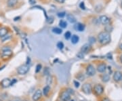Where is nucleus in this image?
Segmentation results:
<instances>
[{"label": "nucleus", "mask_w": 122, "mask_h": 101, "mask_svg": "<svg viewBox=\"0 0 122 101\" xmlns=\"http://www.w3.org/2000/svg\"><path fill=\"white\" fill-rule=\"evenodd\" d=\"M113 80L116 82H119L122 80V73L121 71H115L113 74Z\"/></svg>", "instance_id": "10"}, {"label": "nucleus", "mask_w": 122, "mask_h": 101, "mask_svg": "<svg viewBox=\"0 0 122 101\" xmlns=\"http://www.w3.org/2000/svg\"><path fill=\"white\" fill-rule=\"evenodd\" d=\"M96 69L94 68L93 65L90 64L87 66L86 67V74L88 76H90V77H92L94 75H96Z\"/></svg>", "instance_id": "4"}, {"label": "nucleus", "mask_w": 122, "mask_h": 101, "mask_svg": "<svg viewBox=\"0 0 122 101\" xmlns=\"http://www.w3.org/2000/svg\"><path fill=\"white\" fill-rule=\"evenodd\" d=\"M66 19L68 20V21L71 23H75L76 22V18L75 17L73 16V15L71 14H69L66 15Z\"/></svg>", "instance_id": "16"}, {"label": "nucleus", "mask_w": 122, "mask_h": 101, "mask_svg": "<svg viewBox=\"0 0 122 101\" xmlns=\"http://www.w3.org/2000/svg\"><path fill=\"white\" fill-rule=\"evenodd\" d=\"M50 86H48V85L45 86L43 89V92H42L43 94L45 96H48V95L49 92H50Z\"/></svg>", "instance_id": "18"}, {"label": "nucleus", "mask_w": 122, "mask_h": 101, "mask_svg": "<svg viewBox=\"0 0 122 101\" xmlns=\"http://www.w3.org/2000/svg\"><path fill=\"white\" fill-rule=\"evenodd\" d=\"M94 92L96 95L100 96L104 92V87L101 84H96L94 87Z\"/></svg>", "instance_id": "5"}, {"label": "nucleus", "mask_w": 122, "mask_h": 101, "mask_svg": "<svg viewBox=\"0 0 122 101\" xmlns=\"http://www.w3.org/2000/svg\"><path fill=\"white\" fill-rule=\"evenodd\" d=\"M54 17L53 16H50V17H48V18L46 19V21L48 22V23H49V24H52L53 23V22H54Z\"/></svg>", "instance_id": "28"}, {"label": "nucleus", "mask_w": 122, "mask_h": 101, "mask_svg": "<svg viewBox=\"0 0 122 101\" xmlns=\"http://www.w3.org/2000/svg\"><path fill=\"white\" fill-rule=\"evenodd\" d=\"M106 57L108 59V60H112L113 59V55L111 53H108L106 55Z\"/></svg>", "instance_id": "35"}, {"label": "nucleus", "mask_w": 122, "mask_h": 101, "mask_svg": "<svg viewBox=\"0 0 122 101\" xmlns=\"http://www.w3.org/2000/svg\"><path fill=\"white\" fill-rule=\"evenodd\" d=\"M77 78L79 79V80H81V81H83V80H84V76L82 75V74H79V75L77 77Z\"/></svg>", "instance_id": "36"}, {"label": "nucleus", "mask_w": 122, "mask_h": 101, "mask_svg": "<svg viewBox=\"0 0 122 101\" xmlns=\"http://www.w3.org/2000/svg\"><path fill=\"white\" fill-rule=\"evenodd\" d=\"M99 21H100V22L102 24H108L109 22H110V18L107 16H105V15H102V16H101L100 18H99Z\"/></svg>", "instance_id": "11"}, {"label": "nucleus", "mask_w": 122, "mask_h": 101, "mask_svg": "<svg viewBox=\"0 0 122 101\" xmlns=\"http://www.w3.org/2000/svg\"><path fill=\"white\" fill-rule=\"evenodd\" d=\"M120 60H121V63H122V54L121 55V56H120Z\"/></svg>", "instance_id": "47"}, {"label": "nucleus", "mask_w": 122, "mask_h": 101, "mask_svg": "<svg viewBox=\"0 0 122 101\" xmlns=\"http://www.w3.org/2000/svg\"><path fill=\"white\" fill-rule=\"evenodd\" d=\"M7 29L5 27H3V28H1L0 29V37L1 38H3L5 36H6L7 34Z\"/></svg>", "instance_id": "15"}, {"label": "nucleus", "mask_w": 122, "mask_h": 101, "mask_svg": "<svg viewBox=\"0 0 122 101\" xmlns=\"http://www.w3.org/2000/svg\"><path fill=\"white\" fill-rule=\"evenodd\" d=\"M65 37L66 39H69L71 37V33L69 31H66L65 34Z\"/></svg>", "instance_id": "27"}, {"label": "nucleus", "mask_w": 122, "mask_h": 101, "mask_svg": "<svg viewBox=\"0 0 122 101\" xmlns=\"http://www.w3.org/2000/svg\"><path fill=\"white\" fill-rule=\"evenodd\" d=\"M0 101H1V99H0Z\"/></svg>", "instance_id": "49"}, {"label": "nucleus", "mask_w": 122, "mask_h": 101, "mask_svg": "<svg viewBox=\"0 0 122 101\" xmlns=\"http://www.w3.org/2000/svg\"><path fill=\"white\" fill-rule=\"evenodd\" d=\"M82 91L86 94H90L92 93V86L90 84H84L82 86V88H81Z\"/></svg>", "instance_id": "6"}, {"label": "nucleus", "mask_w": 122, "mask_h": 101, "mask_svg": "<svg viewBox=\"0 0 122 101\" xmlns=\"http://www.w3.org/2000/svg\"><path fill=\"white\" fill-rule=\"evenodd\" d=\"M66 91H67V92H69V93L70 94H74V93H75V92H74V91H73L72 89H71V88L67 89V90H66Z\"/></svg>", "instance_id": "38"}, {"label": "nucleus", "mask_w": 122, "mask_h": 101, "mask_svg": "<svg viewBox=\"0 0 122 101\" xmlns=\"http://www.w3.org/2000/svg\"><path fill=\"white\" fill-rule=\"evenodd\" d=\"M1 86L3 87H8L9 86H11V80L8 78H6V79H3V80L1 81Z\"/></svg>", "instance_id": "12"}, {"label": "nucleus", "mask_w": 122, "mask_h": 101, "mask_svg": "<svg viewBox=\"0 0 122 101\" xmlns=\"http://www.w3.org/2000/svg\"><path fill=\"white\" fill-rule=\"evenodd\" d=\"M20 18H21V17H20V16H18V17H16V18H14V21H18Z\"/></svg>", "instance_id": "44"}, {"label": "nucleus", "mask_w": 122, "mask_h": 101, "mask_svg": "<svg viewBox=\"0 0 122 101\" xmlns=\"http://www.w3.org/2000/svg\"><path fill=\"white\" fill-rule=\"evenodd\" d=\"M60 99L63 101H69L71 100V94L67 91H64L60 94Z\"/></svg>", "instance_id": "8"}, {"label": "nucleus", "mask_w": 122, "mask_h": 101, "mask_svg": "<svg viewBox=\"0 0 122 101\" xmlns=\"http://www.w3.org/2000/svg\"><path fill=\"white\" fill-rule=\"evenodd\" d=\"M59 25H60V27H61V28H63V29H65L66 28V27H67V23H66V22L64 21V20H60V22H59Z\"/></svg>", "instance_id": "21"}, {"label": "nucleus", "mask_w": 122, "mask_h": 101, "mask_svg": "<svg viewBox=\"0 0 122 101\" xmlns=\"http://www.w3.org/2000/svg\"><path fill=\"white\" fill-rule=\"evenodd\" d=\"M98 39L99 42L102 45H107L111 42V35L110 33L106 31H102L98 35Z\"/></svg>", "instance_id": "1"}, {"label": "nucleus", "mask_w": 122, "mask_h": 101, "mask_svg": "<svg viewBox=\"0 0 122 101\" xmlns=\"http://www.w3.org/2000/svg\"><path fill=\"white\" fill-rule=\"evenodd\" d=\"M43 73L45 75H50V70H49V68L48 67H45V69H44V71H43Z\"/></svg>", "instance_id": "30"}, {"label": "nucleus", "mask_w": 122, "mask_h": 101, "mask_svg": "<svg viewBox=\"0 0 122 101\" xmlns=\"http://www.w3.org/2000/svg\"><path fill=\"white\" fill-rule=\"evenodd\" d=\"M79 40V37L76 35H73L71 36V42L73 44H76L78 43Z\"/></svg>", "instance_id": "20"}, {"label": "nucleus", "mask_w": 122, "mask_h": 101, "mask_svg": "<svg viewBox=\"0 0 122 101\" xmlns=\"http://www.w3.org/2000/svg\"><path fill=\"white\" fill-rule=\"evenodd\" d=\"M102 101H110V100H109L108 98H104L102 100Z\"/></svg>", "instance_id": "43"}, {"label": "nucleus", "mask_w": 122, "mask_h": 101, "mask_svg": "<svg viewBox=\"0 0 122 101\" xmlns=\"http://www.w3.org/2000/svg\"><path fill=\"white\" fill-rule=\"evenodd\" d=\"M91 49H92V45H91V44H90V43H86V44H84L82 47H81V52H82V53H84V54H87V53H88L91 50Z\"/></svg>", "instance_id": "9"}, {"label": "nucleus", "mask_w": 122, "mask_h": 101, "mask_svg": "<svg viewBox=\"0 0 122 101\" xmlns=\"http://www.w3.org/2000/svg\"><path fill=\"white\" fill-rule=\"evenodd\" d=\"M29 71V66L27 65H22L17 69V73L19 75H25Z\"/></svg>", "instance_id": "3"}, {"label": "nucleus", "mask_w": 122, "mask_h": 101, "mask_svg": "<svg viewBox=\"0 0 122 101\" xmlns=\"http://www.w3.org/2000/svg\"><path fill=\"white\" fill-rule=\"evenodd\" d=\"M88 41H89V43L90 44H93V43H96V38L94 37L90 36L89 37V38H88Z\"/></svg>", "instance_id": "23"}, {"label": "nucleus", "mask_w": 122, "mask_h": 101, "mask_svg": "<svg viewBox=\"0 0 122 101\" xmlns=\"http://www.w3.org/2000/svg\"><path fill=\"white\" fill-rule=\"evenodd\" d=\"M2 50H3V52H2L1 56H2L3 59H4V60L10 58L13 54L12 51L10 50V48H4L2 49Z\"/></svg>", "instance_id": "2"}, {"label": "nucleus", "mask_w": 122, "mask_h": 101, "mask_svg": "<svg viewBox=\"0 0 122 101\" xmlns=\"http://www.w3.org/2000/svg\"><path fill=\"white\" fill-rule=\"evenodd\" d=\"M42 94L43 92L41 90L38 89L35 91V92L34 93V94L33 95V97H32V99L33 101H38L42 96Z\"/></svg>", "instance_id": "7"}, {"label": "nucleus", "mask_w": 122, "mask_h": 101, "mask_svg": "<svg viewBox=\"0 0 122 101\" xmlns=\"http://www.w3.org/2000/svg\"><path fill=\"white\" fill-rule=\"evenodd\" d=\"M52 32L56 33V34H61L63 31H62V29L58 28V27H54L52 29Z\"/></svg>", "instance_id": "22"}, {"label": "nucleus", "mask_w": 122, "mask_h": 101, "mask_svg": "<svg viewBox=\"0 0 122 101\" xmlns=\"http://www.w3.org/2000/svg\"><path fill=\"white\" fill-rule=\"evenodd\" d=\"M74 101L73 100H71V101Z\"/></svg>", "instance_id": "48"}, {"label": "nucleus", "mask_w": 122, "mask_h": 101, "mask_svg": "<svg viewBox=\"0 0 122 101\" xmlns=\"http://www.w3.org/2000/svg\"><path fill=\"white\" fill-rule=\"evenodd\" d=\"M119 49H120L121 50H122V43L121 44V45H119Z\"/></svg>", "instance_id": "45"}, {"label": "nucleus", "mask_w": 122, "mask_h": 101, "mask_svg": "<svg viewBox=\"0 0 122 101\" xmlns=\"http://www.w3.org/2000/svg\"><path fill=\"white\" fill-rule=\"evenodd\" d=\"M101 80H102V81L103 82H105V83L108 82L110 80V75H109V74H107V73L102 74V76H101Z\"/></svg>", "instance_id": "17"}, {"label": "nucleus", "mask_w": 122, "mask_h": 101, "mask_svg": "<svg viewBox=\"0 0 122 101\" xmlns=\"http://www.w3.org/2000/svg\"><path fill=\"white\" fill-rule=\"evenodd\" d=\"M73 84H74V85H75V87H77V88H78L79 87V86H80V84H79V81H73Z\"/></svg>", "instance_id": "33"}, {"label": "nucleus", "mask_w": 122, "mask_h": 101, "mask_svg": "<svg viewBox=\"0 0 122 101\" xmlns=\"http://www.w3.org/2000/svg\"><path fill=\"white\" fill-rule=\"evenodd\" d=\"M16 82V79H14V80H12V81H11V86L14 85Z\"/></svg>", "instance_id": "42"}, {"label": "nucleus", "mask_w": 122, "mask_h": 101, "mask_svg": "<svg viewBox=\"0 0 122 101\" xmlns=\"http://www.w3.org/2000/svg\"><path fill=\"white\" fill-rule=\"evenodd\" d=\"M46 83H47V84H48V86H49V85H50L52 83V76H50V75H48V76L47 77Z\"/></svg>", "instance_id": "25"}, {"label": "nucleus", "mask_w": 122, "mask_h": 101, "mask_svg": "<svg viewBox=\"0 0 122 101\" xmlns=\"http://www.w3.org/2000/svg\"><path fill=\"white\" fill-rule=\"evenodd\" d=\"M75 29H76L77 31H83L85 29V25L84 24L79 22V23H77V24H75Z\"/></svg>", "instance_id": "14"}, {"label": "nucleus", "mask_w": 122, "mask_h": 101, "mask_svg": "<svg viewBox=\"0 0 122 101\" xmlns=\"http://www.w3.org/2000/svg\"><path fill=\"white\" fill-rule=\"evenodd\" d=\"M30 61H31V59L29 57H27V64L26 65H29L30 64Z\"/></svg>", "instance_id": "41"}, {"label": "nucleus", "mask_w": 122, "mask_h": 101, "mask_svg": "<svg viewBox=\"0 0 122 101\" xmlns=\"http://www.w3.org/2000/svg\"><path fill=\"white\" fill-rule=\"evenodd\" d=\"M77 56L79 58H80V59H83V58H84V54L82 53L81 52H79V53H77Z\"/></svg>", "instance_id": "31"}, {"label": "nucleus", "mask_w": 122, "mask_h": 101, "mask_svg": "<svg viewBox=\"0 0 122 101\" xmlns=\"http://www.w3.org/2000/svg\"><path fill=\"white\" fill-rule=\"evenodd\" d=\"M5 66H3L2 67H1V68H0V71H1V70H2L3 68H5Z\"/></svg>", "instance_id": "46"}, {"label": "nucleus", "mask_w": 122, "mask_h": 101, "mask_svg": "<svg viewBox=\"0 0 122 101\" xmlns=\"http://www.w3.org/2000/svg\"><path fill=\"white\" fill-rule=\"evenodd\" d=\"M17 0H7V5L8 7H12L17 3Z\"/></svg>", "instance_id": "19"}, {"label": "nucleus", "mask_w": 122, "mask_h": 101, "mask_svg": "<svg viewBox=\"0 0 122 101\" xmlns=\"http://www.w3.org/2000/svg\"></svg>", "instance_id": "51"}, {"label": "nucleus", "mask_w": 122, "mask_h": 101, "mask_svg": "<svg viewBox=\"0 0 122 101\" xmlns=\"http://www.w3.org/2000/svg\"><path fill=\"white\" fill-rule=\"evenodd\" d=\"M29 3H30L31 4H32V5L35 4V3H36L35 0H29Z\"/></svg>", "instance_id": "39"}, {"label": "nucleus", "mask_w": 122, "mask_h": 101, "mask_svg": "<svg viewBox=\"0 0 122 101\" xmlns=\"http://www.w3.org/2000/svg\"><path fill=\"white\" fill-rule=\"evenodd\" d=\"M112 30H113V27H112L111 26H110V25L106 26V27H105V31H106V32L110 33V32L112 31Z\"/></svg>", "instance_id": "29"}, {"label": "nucleus", "mask_w": 122, "mask_h": 101, "mask_svg": "<svg viewBox=\"0 0 122 101\" xmlns=\"http://www.w3.org/2000/svg\"><path fill=\"white\" fill-rule=\"evenodd\" d=\"M56 2L58 3H64L65 2V0H55Z\"/></svg>", "instance_id": "40"}, {"label": "nucleus", "mask_w": 122, "mask_h": 101, "mask_svg": "<svg viewBox=\"0 0 122 101\" xmlns=\"http://www.w3.org/2000/svg\"><path fill=\"white\" fill-rule=\"evenodd\" d=\"M42 66L41 64H38L36 66V69H35V73H38L40 72V71L42 70Z\"/></svg>", "instance_id": "24"}, {"label": "nucleus", "mask_w": 122, "mask_h": 101, "mask_svg": "<svg viewBox=\"0 0 122 101\" xmlns=\"http://www.w3.org/2000/svg\"><path fill=\"white\" fill-rule=\"evenodd\" d=\"M11 38V35H7V37L5 36L4 37H3V39H2V42H4L5 41H6V40H8V39H10Z\"/></svg>", "instance_id": "34"}, {"label": "nucleus", "mask_w": 122, "mask_h": 101, "mask_svg": "<svg viewBox=\"0 0 122 101\" xmlns=\"http://www.w3.org/2000/svg\"><path fill=\"white\" fill-rule=\"evenodd\" d=\"M107 69V65L105 63H101L97 66V71L99 73H105Z\"/></svg>", "instance_id": "13"}, {"label": "nucleus", "mask_w": 122, "mask_h": 101, "mask_svg": "<svg viewBox=\"0 0 122 101\" xmlns=\"http://www.w3.org/2000/svg\"><path fill=\"white\" fill-rule=\"evenodd\" d=\"M79 7H81L82 10H86V7H85V4H84V2H81V3H80V5H79Z\"/></svg>", "instance_id": "37"}, {"label": "nucleus", "mask_w": 122, "mask_h": 101, "mask_svg": "<svg viewBox=\"0 0 122 101\" xmlns=\"http://www.w3.org/2000/svg\"><path fill=\"white\" fill-rule=\"evenodd\" d=\"M56 45H57L58 48L60 49V50H63V49L64 48V43H63L62 42H58Z\"/></svg>", "instance_id": "26"}, {"label": "nucleus", "mask_w": 122, "mask_h": 101, "mask_svg": "<svg viewBox=\"0 0 122 101\" xmlns=\"http://www.w3.org/2000/svg\"><path fill=\"white\" fill-rule=\"evenodd\" d=\"M57 15L58 16L60 17V18H63L64 16H65L66 13H65V12H58L57 14Z\"/></svg>", "instance_id": "32"}, {"label": "nucleus", "mask_w": 122, "mask_h": 101, "mask_svg": "<svg viewBox=\"0 0 122 101\" xmlns=\"http://www.w3.org/2000/svg\"></svg>", "instance_id": "50"}]
</instances>
